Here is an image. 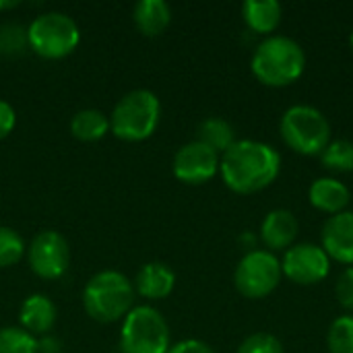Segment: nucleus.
I'll return each instance as SVG.
<instances>
[{
    "instance_id": "nucleus-1",
    "label": "nucleus",
    "mask_w": 353,
    "mask_h": 353,
    "mask_svg": "<svg viewBox=\"0 0 353 353\" xmlns=\"http://www.w3.org/2000/svg\"><path fill=\"white\" fill-rule=\"evenodd\" d=\"M281 172V155L261 141H236L219 157L225 186L238 194H254L271 186Z\"/></svg>"
},
{
    "instance_id": "nucleus-2",
    "label": "nucleus",
    "mask_w": 353,
    "mask_h": 353,
    "mask_svg": "<svg viewBox=\"0 0 353 353\" xmlns=\"http://www.w3.org/2000/svg\"><path fill=\"white\" fill-rule=\"evenodd\" d=\"M306 68L302 46L288 35L265 37L250 60L252 74L267 87H288L296 83Z\"/></svg>"
},
{
    "instance_id": "nucleus-3",
    "label": "nucleus",
    "mask_w": 353,
    "mask_h": 353,
    "mask_svg": "<svg viewBox=\"0 0 353 353\" xmlns=\"http://www.w3.org/2000/svg\"><path fill=\"white\" fill-rule=\"evenodd\" d=\"M134 288L118 271L95 273L83 290L85 312L97 323H116L132 310Z\"/></svg>"
},
{
    "instance_id": "nucleus-4",
    "label": "nucleus",
    "mask_w": 353,
    "mask_h": 353,
    "mask_svg": "<svg viewBox=\"0 0 353 353\" xmlns=\"http://www.w3.org/2000/svg\"><path fill=\"white\" fill-rule=\"evenodd\" d=\"M159 116L161 103L157 95L149 89H134L116 103L110 116V130L122 141L139 143L155 132Z\"/></svg>"
},
{
    "instance_id": "nucleus-5",
    "label": "nucleus",
    "mask_w": 353,
    "mask_h": 353,
    "mask_svg": "<svg viewBox=\"0 0 353 353\" xmlns=\"http://www.w3.org/2000/svg\"><path fill=\"white\" fill-rule=\"evenodd\" d=\"M283 143L300 155H321L331 143V124L327 116L306 103L292 105L279 122Z\"/></svg>"
},
{
    "instance_id": "nucleus-6",
    "label": "nucleus",
    "mask_w": 353,
    "mask_h": 353,
    "mask_svg": "<svg viewBox=\"0 0 353 353\" xmlns=\"http://www.w3.org/2000/svg\"><path fill=\"white\" fill-rule=\"evenodd\" d=\"M27 41L29 48L48 60H60L72 54L81 41L79 25L64 12H43L33 19L27 27Z\"/></svg>"
},
{
    "instance_id": "nucleus-7",
    "label": "nucleus",
    "mask_w": 353,
    "mask_h": 353,
    "mask_svg": "<svg viewBox=\"0 0 353 353\" xmlns=\"http://www.w3.org/2000/svg\"><path fill=\"white\" fill-rule=\"evenodd\" d=\"M122 353H168L170 327L159 310L151 306H134L122 323Z\"/></svg>"
},
{
    "instance_id": "nucleus-8",
    "label": "nucleus",
    "mask_w": 353,
    "mask_h": 353,
    "mask_svg": "<svg viewBox=\"0 0 353 353\" xmlns=\"http://www.w3.org/2000/svg\"><path fill=\"white\" fill-rule=\"evenodd\" d=\"M283 277L279 259L269 250H250L234 273L236 290L248 300H263L273 294Z\"/></svg>"
},
{
    "instance_id": "nucleus-9",
    "label": "nucleus",
    "mask_w": 353,
    "mask_h": 353,
    "mask_svg": "<svg viewBox=\"0 0 353 353\" xmlns=\"http://www.w3.org/2000/svg\"><path fill=\"white\" fill-rule=\"evenodd\" d=\"M27 259H29L31 271L37 277L48 279V281L60 279L66 273L68 261H70L68 242L58 232H52V230L39 232L27 248Z\"/></svg>"
},
{
    "instance_id": "nucleus-10",
    "label": "nucleus",
    "mask_w": 353,
    "mask_h": 353,
    "mask_svg": "<svg viewBox=\"0 0 353 353\" xmlns=\"http://www.w3.org/2000/svg\"><path fill=\"white\" fill-rule=\"evenodd\" d=\"M281 271L290 281L298 285H314L329 275L331 259L327 256L323 246L304 242L285 250Z\"/></svg>"
},
{
    "instance_id": "nucleus-11",
    "label": "nucleus",
    "mask_w": 353,
    "mask_h": 353,
    "mask_svg": "<svg viewBox=\"0 0 353 353\" xmlns=\"http://www.w3.org/2000/svg\"><path fill=\"white\" fill-rule=\"evenodd\" d=\"M219 172V155L207 145L192 141L174 155V176L184 184H205Z\"/></svg>"
},
{
    "instance_id": "nucleus-12",
    "label": "nucleus",
    "mask_w": 353,
    "mask_h": 353,
    "mask_svg": "<svg viewBox=\"0 0 353 353\" xmlns=\"http://www.w3.org/2000/svg\"><path fill=\"white\" fill-rule=\"evenodd\" d=\"M321 240L329 259L341 265H353V211L331 215L323 223Z\"/></svg>"
},
{
    "instance_id": "nucleus-13",
    "label": "nucleus",
    "mask_w": 353,
    "mask_h": 353,
    "mask_svg": "<svg viewBox=\"0 0 353 353\" xmlns=\"http://www.w3.org/2000/svg\"><path fill=\"white\" fill-rule=\"evenodd\" d=\"M296 236H298V219L290 209H273L263 219L261 240L269 248V252L292 248Z\"/></svg>"
},
{
    "instance_id": "nucleus-14",
    "label": "nucleus",
    "mask_w": 353,
    "mask_h": 353,
    "mask_svg": "<svg viewBox=\"0 0 353 353\" xmlns=\"http://www.w3.org/2000/svg\"><path fill=\"white\" fill-rule=\"evenodd\" d=\"M308 199L314 209L331 217V215L345 211V207L350 205L352 192L337 178H316L308 188Z\"/></svg>"
},
{
    "instance_id": "nucleus-15",
    "label": "nucleus",
    "mask_w": 353,
    "mask_h": 353,
    "mask_svg": "<svg viewBox=\"0 0 353 353\" xmlns=\"http://www.w3.org/2000/svg\"><path fill=\"white\" fill-rule=\"evenodd\" d=\"M19 321L21 329H25L29 335H46L48 331H52L56 323V306L52 304L50 298L33 294L21 304Z\"/></svg>"
},
{
    "instance_id": "nucleus-16",
    "label": "nucleus",
    "mask_w": 353,
    "mask_h": 353,
    "mask_svg": "<svg viewBox=\"0 0 353 353\" xmlns=\"http://www.w3.org/2000/svg\"><path fill=\"white\" fill-rule=\"evenodd\" d=\"M176 275L163 263H147L139 273L134 288L147 300H163L174 292Z\"/></svg>"
},
{
    "instance_id": "nucleus-17",
    "label": "nucleus",
    "mask_w": 353,
    "mask_h": 353,
    "mask_svg": "<svg viewBox=\"0 0 353 353\" xmlns=\"http://www.w3.org/2000/svg\"><path fill=\"white\" fill-rule=\"evenodd\" d=\"M132 19L143 35L155 37L168 29L172 21V8L163 0H141L132 8Z\"/></svg>"
},
{
    "instance_id": "nucleus-18",
    "label": "nucleus",
    "mask_w": 353,
    "mask_h": 353,
    "mask_svg": "<svg viewBox=\"0 0 353 353\" xmlns=\"http://www.w3.org/2000/svg\"><path fill=\"white\" fill-rule=\"evenodd\" d=\"M242 17L250 31L269 35L279 27L283 8L277 0H246L242 4Z\"/></svg>"
},
{
    "instance_id": "nucleus-19",
    "label": "nucleus",
    "mask_w": 353,
    "mask_h": 353,
    "mask_svg": "<svg viewBox=\"0 0 353 353\" xmlns=\"http://www.w3.org/2000/svg\"><path fill=\"white\" fill-rule=\"evenodd\" d=\"M196 141L207 145L209 149H213L217 155L225 153L234 143H236V132L234 126L223 120V118H207L199 124L196 128Z\"/></svg>"
},
{
    "instance_id": "nucleus-20",
    "label": "nucleus",
    "mask_w": 353,
    "mask_h": 353,
    "mask_svg": "<svg viewBox=\"0 0 353 353\" xmlns=\"http://www.w3.org/2000/svg\"><path fill=\"white\" fill-rule=\"evenodd\" d=\"M70 132L85 143L99 141L110 132V118L99 110H81L70 120Z\"/></svg>"
},
{
    "instance_id": "nucleus-21",
    "label": "nucleus",
    "mask_w": 353,
    "mask_h": 353,
    "mask_svg": "<svg viewBox=\"0 0 353 353\" xmlns=\"http://www.w3.org/2000/svg\"><path fill=\"white\" fill-rule=\"evenodd\" d=\"M321 161L327 170L337 174L353 172V143L347 139L331 141L327 149L321 153Z\"/></svg>"
},
{
    "instance_id": "nucleus-22",
    "label": "nucleus",
    "mask_w": 353,
    "mask_h": 353,
    "mask_svg": "<svg viewBox=\"0 0 353 353\" xmlns=\"http://www.w3.org/2000/svg\"><path fill=\"white\" fill-rule=\"evenodd\" d=\"M327 345L331 353H353V316H339L333 321L327 333Z\"/></svg>"
},
{
    "instance_id": "nucleus-23",
    "label": "nucleus",
    "mask_w": 353,
    "mask_h": 353,
    "mask_svg": "<svg viewBox=\"0 0 353 353\" xmlns=\"http://www.w3.org/2000/svg\"><path fill=\"white\" fill-rule=\"evenodd\" d=\"M0 353H37V339L25 329H0Z\"/></svg>"
},
{
    "instance_id": "nucleus-24",
    "label": "nucleus",
    "mask_w": 353,
    "mask_h": 353,
    "mask_svg": "<svg viewBox=\"0 0 353 353\" xmlns=\"http://www.w3.org/2000/svg\"><path fill=\"white\" fill-rule=\"evenodd\" d=\"M25 254L23 238L6 225H0V269L17 265Z\"/></svg>"
},
{
    "instance_id": "nucleus-25",
    "label": "nucleus",
    "mask_w": 353,
    "mask_h": 353,
    "mask_svg": "<svg viewBox=\"0 0 353 353\" xmlns=\"http://www.w3.org/2000/svg\"><path fill=\"white\" fill-rule=\"evenodd\" d=\"M27 48H29L27 29L14 23L0 25V54L2 56H17V54H23Z\"/></svg>"
},
{
    "instance_id": "nucleus-26",
    "label": "nucleus",
    "mask_w": 353,
    "mask_h": 353,
    "mask_svg": "<svg viewBox=\"0 0 353 353\" xmlns=\"http://www.w3.org/2000/svg\"><path fill=\"white\" fill-rule=\"evenodd\" d=\"M236 353H283V345L271 333H254L240 343Z\"/></svg>"
},
{
    "instance_id": "nucleus-27",
    "label": "nucleus",
    "mask_w": 353,
    "mask_h": 353,
    "mask_svg": "<svg viewBox=\"0 0 353 353\" xmlns=\"http://www.w3.org/2000/svg\"><path fill=\"white\" fill-rule=\"evenodd\" d=\"M335 296H337V302L345 310H353V267H347L339 275L335 283Z\"/></svg>"
},
{
    "instance_id": "nucleus-28",
    "label": "nucleus",
    "mask_w": 353,
    "mask_h": 353,
    "mask_svg": "<svg viewBox=\"0 0 353 353\" xmlns=\"http://www.w3.org/2000/svg\"><path fill=\"white\" fill-rule=\"evenodd\" d=\"M14 124H17V114H14L12 105L8 101L0 99V141L12 132Z\"/></svg>"
},
{
    "instance_id": "nucleus-29",
    "label": "nucleus",
    "mask_w": 353,
    "mask_h": 353,
    "mask_svg": "<svg viewBox=\"0 0 353 353\" xmlns=\"http://www.w3.org/2000/svg\"><path fill=\"white\" fill-rule=\"evenodd\" d=\"M168 353H215V350L209 343H205V341L186 339V341H180V343L172 345Z\"/></svg>"
},
{
    "instance_id": "nucleus-30",
    "label": "nucleus",
    "mask_w": 353,
    "mask_h": 353,
    "mask_svg": "<svg viewBox=\"0 0 353 353\" xmlns=\"http://www.w3.org/2000/svg\"><path fill=\"white\" fill-rule=\"evenodd\" d=\"M37 353H62V343L56 337H43L37 341Z\"/></svg>"
},
{
    "instance_id": "nucleus-31",
    "label": "nucleus",
    "mask_w": 353,
    "mask_h": 353,
    "mask_svg": "<svg viewBox=\"0 0 353 353\" xmlns=\"http://www.w3.org/2000/svg\"><path fill=\"white\" fill-rule=\"evenodd\" d=\"M17 6H19V0H0V10H10Z\"/></svg>"
},
{
    "instance_id": "nucleus-32",
    "label": "nucleus",
    "mask_w": 353,
    "mask_h": 353,
    "mask_svg": "<svg viewBox=\"0 0 353 353\" xmlns=\"http://www.w3.org/2000/svg\"><path fill=\"white\" fill-rule=\"evenodd\" d=\"M350 43H352V50H353V31H352V35H350Z\"/></svg>"
}]
</instances>
